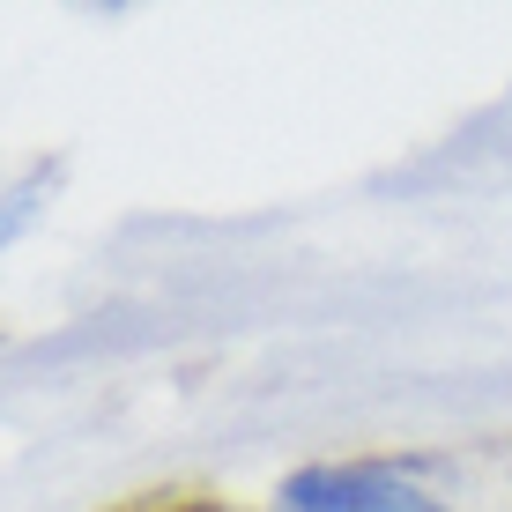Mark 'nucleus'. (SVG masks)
I'll use <instances>...</instances> for the list:
<instances>
[{
  "instance_id": "obj_1",
  "label": "nucleus",
  "mask_w": 512,
  "mask_h": 512,
  "mask_svg": "<svg viewBox=\"0 0 512 512\" xmlns=\"http://www.w3.org/2000/svg\"><path fill=\"white\" fill-rule=\"evenodd\" d=\"M275 512H446L423 483H409L401 468L372 461H327V468H297L275 490Z\"/></svg>"
}]
</instances>
